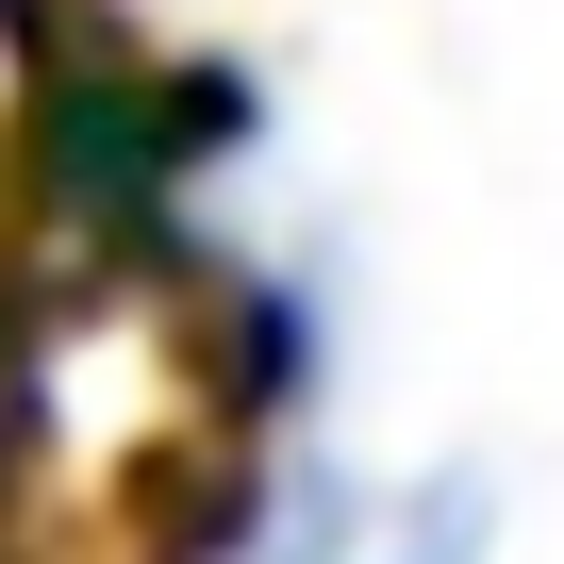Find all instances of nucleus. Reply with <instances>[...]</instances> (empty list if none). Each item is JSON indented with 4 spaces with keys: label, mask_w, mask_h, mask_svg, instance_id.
<instances>
[{
    "label": "nucleus",
    "mask_w": 564,
    "mask_h": 564,
    "mask_svg": "<svg viewBox=\"0 0 564 564\" xmlns=\"http://www.w3.org/2000/svg\"><path fill=\"white\" fill-rule=\"evenodd\" d=\"M498 547V498L481 481H415V514L382 531V564H481Z\"/></svg>",
    "instance_id": "nucleus-1"
}]
</instances>
